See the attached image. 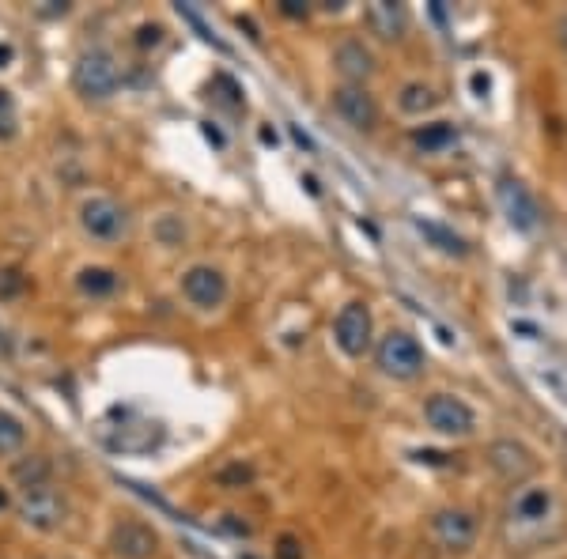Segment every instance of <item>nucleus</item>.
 I'll use <instances>...</instances> for the list:
<instances>
[{
	"mask_svg": "<svg viewBox=\"0 0 567 559\" xmlns=\"http://www.w3.org/2000/svg\"><path fill=\"white\" fill-rule=\"evenodd\" d=\"M163 42V27H155V23H144L137 31V46L140 50H155Z\"/></svg>",
	"mask_w": 567,
	"mask_h": 559,
	"instance_id": "b1692460",
	"label": "nucleus"
},
{
	"mask_svg": "<svg viewBox=\"0 0 567 559\" xmlns=\"http://www.w3.org/2000/svg\"><path fill=\"white\" fill-rule=\"evenodd\" d=\"M431 533L447 552H469L473 541H477V518L469 510L447 507L431 518Z\"/></svg>",
	"mask_w": 567,
	"mask_h": 559,
	"instance_id": "423d86ee",
	"label": "nucleus"
},
{
	"mask_svg": "<svg viewBox=\"0 0 567 559\" xmlns=\"http://www.w3.org/2000/svg\"><path fill=\"white\" fill-rule=\"evenodd\" d=\"M231 533H239V537H250V526L246 522H235V514H227V522H224Z\"/></svg>",
	"mask_w": 567,
	"mask_h": 559,
	"instance_id": "bb28decb",
	"label": "nucleus"
},
{
	"mask_svg": "<svg viewBox=\"0 0 567 559\" xmlns=\"http://www.w3.org/2000/svg\"><path fill=\"white\" fill-rule=\"evenodd\" d=\"M488 461H492V469H496L503 480H526L533 473V454L515 439H499L492 442V450H488Z\"/></svg>",
	"mask_w": 567,
	"mask_h": 559,
	"instance_id": "f8f14e48",
	"label": "nucleus"
},
{
	"mask_svg": "<svg viewBox=\"0 0 567 559\" xmlns=\"http://www.w3.org/2000/svg\"><path fill=\"white\" fill-rule=\"evenodd\" d=\"M280 12L292 19H303L307 16V4H299V0H280Z\"/></svg>",
	"mask_w": 567,
	"mask_h": 559,
	"instance_id": "a878e982",
	"label": "nucleus"
},
{
	"mask_svg": "<svg viewBox=\"0 0 567 559\" xmlns=\"http://www.w3.org/2000/svg\"><path fill=\"white\" fill-rule=\"evenodd\" d=\"M182 295L201 310H216L227 299V276L220 269H212V265H193L182 276Z\"/></svg>",
	"mask_w": 567,
	"mask_h": 559,
	"instance_id": "0eeeda50",
	"label": "nucleus"
},
{
	"mask_svg": "<svg viewBox=\"0 0 567 559\" xmlns=\"http://www.w3.org/2000/svg\"><path fill=\"white\" fill-rule=\"evenodd\" d=\"M4 507H8V495L0 492V510H4Z\"/></svg>",
	"mask_w": 567,
	"mask_h": 559,
	"instance_id": "473e14b6",
	"label": "nucleus"
},
{
	"mask_svg": "<svg viewBox=\"0 0 567 559\" xmlns=\"http://www.w3.org/2000/svg\"><path fill=\"white\" fill-rule=\"evenodd\" d=\"M413 144L416 148H424V152H443V148L454 144V125H447V121L424 125V129H416L413 133Z\"/></svg>",
	"mask_w": 567,
	"mask_h": 559,
	"instance_id": "6ab92c4d",
	"label": "nucleus"
},
{
	"mask_svg": "<svg viewBox=\"0 0 567 559\" xmlns=\"http://www.w3.org/2000/svg\"><path fill=\"white\" fill-rule=\"evenodd\" d=\"M76 284H80V291L84 295H91V299H103V295H114L118 291V272L114 269H84L80 276H76Z\"/></svg>",
	"mask_w": 567,
	"mask_h": 559,
	"instance_id": "f3484780",
	"label": "nucleus"
},
{
	"mask_svg": "<svg viewBox=\"0 0 567 559\" xmlns=\"http://www.w3.org/2000/svg\"><path fill=\"white\" fill-rule=\"evenodd\" d=\"M367 23H371V31L382 38V42H397L405 27H409V12L394 4V0H375L371 8H367Z\"/></svg>",
	"mask_w": 567,
	"mask_h": 559,
	"instance_id": "4468645a",
	"label": "nucleus"
},
{
	"mask_svg": "<svg viewBox=\"0 0 567 559\" xmlns=\"http://www.w3.org/2000/svg\"><path fill=\"white\" fill-rule=\"evenodd\" d=\"M19 514H23V522L35 529H53L61 518H65V499L53 492L50 484L46 488H35V492L23 495V507H19Z\"/></svg>",
	"mask_w": 567,
	"mask_h": 559,
	"instance_id": "9b49d317",
	"label": "nucleus"
},
{
	"mask_svg": "<svg viewBox=\"0 0 567 559\" xmlns=\"http://www.w3.org/2000/svg\"><path fill=\"white\" fill-rule=\"evenodd\" d=\"M333 110L341 114L352 129H360V133H371L378 125V102L375 95L360 84H341L333 91Z\"/></svg>",
	"mask_w": 567,
	"mask_h": 559,
	"instance_id": "39448f33",
	"label": "nucleus"
},
{
	"mask_svg": "<svg viewBox=\"0 0 567 559\" xmlns=\"http://www.w3.org/2000/svg\"><path fill=\"white\" fill-rule=\"evenodd\" d=\"M220 488H242V484H250L254 480V469L250 465H242V461H235V465H227V469H220Z\"/></svg>",
	"mask_w": 567,
	"mask_h": 559,
	"instance_id": "4be33fe9",
	"label": "nucleus"
},
{
	"mask_svg": "<svg viewBox=\"0 0 567 559\" xmlns=\"http://www.w3.org/2000/svg\"><path fill=\"white\" fill-rule=\"evenodd\" d=\"M80 223H84V231L91 238L110 242V238H118L125 231V208L118 201H110V197H91L80 208Z\"/></svg>",
	"mask_w": 567,
	"mask_h": 559,
	"instance_id": "9d476101",
	"label": "nucleus"
},
{
	"mask_svg": "<svg viewBox=\"0 0 567 559\" xmlns=\"http://www.w3.org/2000/svg\"><path fill=\"white\" fill-rule=\"evenodd\" d=\"M12 61V46H0V68Z\"/></svg>",
	"mask_w": 567,
	"mask_h": 559,
	"instance_id": "7c9ffc66",
	"label": "nucleus"
},
{
	"mask_svg": "<svg viewBox=\"0 0 567 559\" xmlns=\"http://www.w3.org/2000/svg\"><path fill=\"white\" fill-rule=\"evenodd\" d=\"M499 204H503V216L511 220L515 231H537L541 208H537L530 189L522 186L518 178H499Z\"/></svg>",
	"mask_w": 567,
	"mask_h": 559,
	"instance_id": "1a4fd4ad",
	"label": "nucleus"
},
{
	"mask_svg": "<svg viewBox=\"0 0 567 559\" xmlns=\"http://www.w3.org/2000/svg\"><path fill=\"white\" fill-rule=\"evenodd\" d=\"M375 359H378V367H382V374L401 378V382L424 374V348H420L413 333H405V329H394V333H386V337L378 340Z\"/></svg>",
	"mask_w": 567,
	"mask_h": 559,
	"instance_id": "f03ea898",
	"label": "nucleus"
},
{
	"mask_svg": "<svg viewBox=\"0 0 567 559\" xmlns=\"http://www.w3.org/2000/svg\"><path fill=\"white\" fill-rule=\"evenodd\" d=\"M23 442H27V427L12 412H0V454H16Z\"/></svg>",
	"mask_w": 567,
	"mask_h": 559,
	"instance_id": "412c9836",
	"label": "nucleus"
},
{
	"mask_svg": "<svg viewBox=\"0 0 567 559\" xmlns=\"http://www.w3.org/2000/svg\"><path fill=\"white\" fill-rule=\"evenodd\" d=\"M488 87H492V84H488V76H484V72H477V76H473V91L484 99V95H488Z\"/></svg>",
	"mask_w": 567,
	"mask_h": 559,
	"instance_id": "cd10ccee",
	"label": "nucleus"
},
{
	"mask_svg": "<svg viewBox=\"0 0 567 559\" xmlns=\"http://www.w3.org/2000/svg\"><path fill=\"white\" fill-rule=\"evenodd\" d=\"M110 552L118 559H152L159 552V537L152 526L129 518V522H118L110 529Z\"/></svg>",
	"mask_w": 567,
	"mask_h": 559,
	"instance_id": "6e6552de",
	"label": "nucleus"
},
{
	"mask_svg": "<svg viewBox=\"0 0 567 559\" xmlns=\"http://www.w3.org/2000/svg\"><path fill=\"white\" fill-rule=\"evenodd\" d=\"M72 84L76 91L84 95V99H95V102H106L118 95L121 87V68L114 61V53L106 50H87L76 68H72Z\"/></svg>",
	"mask_w": 567,
	"mask_h": 559,
	"instance_id": "f257e3e1",
	"label": "nucleus"
},
{
	"mask_svg": "<svg viewBox=\"0 0 567 559\" xmlns=\"http://www.w3.org/2000/svg\"><path fill=\"white\" fill-rule=\"evenodd\" d=\"M276 559H303L299 541H295V537H280V544H276Z\"/></svg>",
	"mask_w": 567,
	"mask_h": 559,
	"instance_id": "393cba45",
	"label": "nucleus"
},
{
	"mask_svg": "<svg viewBox=\"0 0 567 559\" xmlns=\"http://www.w3.org/2000/svg\"><path fill=\"white\" fill-rule=\"evenodd\" d=\"M333 65H337V72H341L348 84H360L375 72V57H371V50L363 46V42H356V38H348V42H341L337 46V53H333Z\"/></svg>",
	"mask_w": 567,
	"mask_h": 559,
	"instance_id": "ddd939ff",
	"label": "nucleus"
},
{
	"mask_svg": "<svg viewBox=\"0 0 567 559\" xmlns=\"http://www.w3.org/2000/svg\"><path fill=\"white\" fill-rule=\"evenodd\" d=\"M333 340L341 344L344 356H363L371 344V310L367 303H348L341 306L337 322H333Z\"/></svg>",
	"mask_w": 567,
	"mask_h": 559,
	"instance_id": "20e7f679",
	"label": "nucleus"
},
{
	"mask_svg": "<svg viewBox=\"0 0 567 559\" xmlns=\"http://www.w3.org/2000/svg\"><path fill=\"white\" fill-rule=\"evenodd\" d=\"M416 231L428 238L435 250H443V254H454V257H465V242L454 231H447V227H439V223L431 220H416Z\"/></svg>",
	"mask_w": 567,
	"mask_h": 559,
	"instance_id": "a211bd4d",
	"label": "nucleus"
},
{
	"mask_svg": "<svg viewBox=\"0 0 567 559\" xmlns=\"http://www.w3.org/2000/svg\"><path fill=\"white\" fill-rule=\"evenodd\" d=\"M397 102H401V110H405V114H428L431 106L439 102V95H435V91H431L428 84H420V80H416V84H405V87H401Z\"/></svg>",
	"mask_w": 567,
	"mask_h": 559,
	"instance_id": "aec40b11",
	"label": "nucleus"
},
{
	"mask_svg": "<svg viewBox=\"0 0 567 559\" xmlns=\"http://www.w3.org/2000/svg\"><path fill=\"white\" fill-rule=\"evenodd\" d=\"M8 106H12V99H8V91H0V114H4Z\"/></svg>",
	"mask_w": 567,
	"mask_h": 559,
	"instance_id": "2f4dec72",
	"label": "nucleus"
},
{
	"mask_svg": "<svg viewBox=\"0 0 567 559\" xmlns=\"http://www.w3.org/2000/svg\"><path fill=\"white\" fill-rule=\"evenodd\" d=\"M205 136H208V140H212V144H224V136L216 133V129H212V125H205Z\"/></svg>",
	"mask_w": 567,
	"mask_h": 559,
	"instance_id": "c756f323",
	"label": "nucleus"
},
{
	"mask_svg": "<svg viewBox=\"0 0 567 559\" xmlns=\"http://www.w3.org/2000/svg\"><path fill=\"white\" fill-rule=\"evenodd\" d=\"M53 476V465L42 454H31V458H19L16 469H12V480H16L23 492H35V488H46Z\"/></svg>",
	"mask_w": 567,
	"mask_h": 559,
	"instance_id": "2eb2a0df",
	"label": "nucleus"
},
{
	"mask_svg": "<svg viewBox=\"0 0 567 559\" xmlns=\"http://www.w3.org/2000/svg\"><path fill=\"white\" fill-rule=\"evenodd\" d=\"M23 288H27L23 272H19V269H0V299H16Z\"/></svg>",
	"mask_w": 567,
	"mask_h": 559,
	"instance_id": "5701e85b",
	"label": "nucleus"
},
{
	"mask_svg": "<svg viewBox=\"0 0 567 559\" xmlns=\"http://www.w3.org/2000/svg\"><path fill=\"white\" fill-rule=\"evenodd\" d=\"M424 416H428V424L439 435H469L473 424H477L473 408L465 405L462 397H454V393H431L424 401Z\"/></svg>",
	"mask_w": 567,
	"mask_h": 559,
	"instance_id": "7ed1b4c3",
	"label": "nucleus"
},
{
	"mask_svg": "<svg viewBox=\"0 0 567 559\" xmlns=\"http://www.w3.org/2000/svg\"><path fill=\"white\" fill-rule=\"evenodd\" d=\"M549 510H552L549 488H526V492L515 499V518H522V522H541Z\"/></svg>",
	"mask_w": 567,
	"mask_h": 559,
	"instance_id": "dca6fc26",
	"label": "nucleus"
},
{
	"mask_svg": "<svg viewBox=\"0 0 567 559\" xmlns=\"http://www.w3.org/2000/svg\"><path fill=\"white\" fill-rule=\"evenodd\" d=\"M556 34H560V46L567 50V16L560 19V23H556Z\"/></svg>",
	"mask_w": 567,
	"mask_h": 559,
	"instance_id": "c85d7f7f",
	"label": "nucleus"
}]
</instances>
